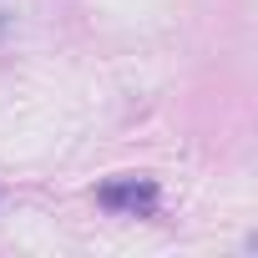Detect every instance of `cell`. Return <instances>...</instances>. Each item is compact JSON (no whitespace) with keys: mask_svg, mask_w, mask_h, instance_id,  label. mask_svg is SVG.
<instances>
[{"mask_svg":"<svg viewBox=\"0 0 258 258\" xmlns=\"http://www.w3.org/2000/svg\"><path fill=\"white\" fill-rule=\"evenodd\" d=\"M96 203L106 213H121V218H147L162 203V192H157L152 177H111V182L96 187Z\"/></svg>","mask_w":258,"mask_h":258,"instance_id":"6da1fadb","label":"cell"}]
</instances>
